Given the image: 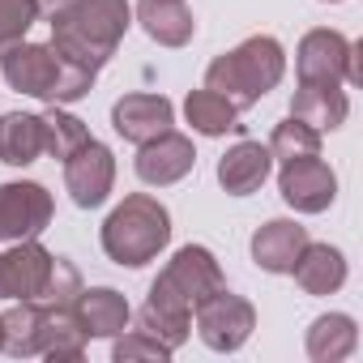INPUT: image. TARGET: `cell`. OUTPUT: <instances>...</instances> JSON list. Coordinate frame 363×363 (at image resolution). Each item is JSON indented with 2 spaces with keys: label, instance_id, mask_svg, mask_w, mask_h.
Here are the masks:
<instances>
[{
  "label": "cell",
  "instance_id": "52a82bcc",
  "mask_svg": "<svg viewBox=\"0 0 363 363\" xmlns=\"http://www.w3.org/2000/svg\"><path fill=\"white\" fill-rule=\"evenodd\" d=\"M193 312H197V337L210 350H218V354L240 350L252 337V329H257V308L244 295H231L227 286L214 291V295H206Z\"/></svg>",
  "mask_w": 363,
  "mask_h": 363
},
{
  "label": "cell",
  "instance_id": "8992f818",
  "mask_svg": "<svg viewBox=\"0 0 363 363\" xmlns=\"http://www.w3.org/2000/svg\"><path fill=\"white\" fill-rule=\"evenodd\" d=\"M0 73H5L9 90L43 99V103H56L60 86H65V60L52 43H26V39L13 43L0 56Z\"/></svg>",
  "mask_w": 363,
  "mask_h": 363
},
{
  "label": "cell",
  "instance_id": "ac0fdd59",
  "mask_svg": "<svg viewBox=\"0 0 363 363\" xmlns=\"http://www.w3.org/2000/svg\"><path fill=\"white\" fill-rule=\"evenodd\" d=\"M137 22L141 30L158 43V48H184L193 43L197 35V22H193V9L184 0H137Z\"/></svg>",
  "mask_w": 363,
  "mask_h": 363
},
{
  "label": "cell",
  "instance_id": "5bb4252c",
  "mask_svg": "<svg viewBox=\"0 0 363 363\" xmlns=\"http://www.w3.org/2000/svg\"><path fill=\"white\" fill-rule=\"evenodd\" d=\"M308 240H312L308 227H299L295 218H269L252 235V261L265 274H291V265L299 261V252H303Z\"/></svg>",
  "mask_w": 363,
  "mask_h": 363
},
{
  "label": "cell",
  "instance_id": "e0dca14e",
  "mask_svg": "<svg viewBox=\"0 0 363 363\" xmlns=\"http://www.w3.org/2000/svg\"><path fill=\"white\" fill-rule=\"evenodd\" d=\"M291 116L303 120L316 133H333L346 124L350 116V99L342 86H325V82H299L295 99H291Z\"/></svg>",
  "mask_w": 363,
  "mask_h": 363
},
{
  "label": "cell",
  "instance_id": "3957f363",
  "mask_svg": "<svg viewBox=\"0 0 363 363\" xmlns=\"http://www.w3.org/2000/svg\"><path fill=\"white\" fill-rule=\"evenodd\" d=\"M286 73V52L274 35H252L240 48L223 52L218 60H210L206 69V86L218 90L223 99L235 103V111L257 107Z\"/></svg>",
  "mask_w": 363,
  "mask_h": 363
},
{
  "label": "cell",
  "instance_id": "6da1fadb",
  "mask_svg": "<svg viewBox=\"0 0 363 363\" xmlns=\"http://www.w3.org/2000/svg\"><path fill=\"white\" fill-rule=\"evenodd\" d=\"M223 286L227 278H223L218 257L206 244H184L167 261V269L154 278L145 308L137 312V329L158 337L167 350H179L193 333V308Z\"/></svg>",
  "mask_w": 363,
  "mask_h": 363
},
{
  "label": "cell",
  "instance_id": "44dd1931",
  "mask_svg": "<svg viewBox=\"0 0 363 363\" xmlns=\"http://www.w3.org/2000/svg\"><path fill=\"white\" fill-rule=\"evenodd\" d=\"M43 154V116L35 111H5L0 116V162L30 167Z\"/></svg>",
  "mask_w": 363,
  "mask_h": 363
},
{
  "label": "cell",
  "instance_id": "603a6c76",
  "mask_svg": "<svg viewBox=\"0 0 363 363\" xmlns=\"http://www.w3.org/2000/svg\"><path fill=\"white\" fill-rule=\"evenodd\" d=\"M39 325H43V303L18 299L9 312H0V350L13 359L39 354Z\"/></svg>",
  "mask_w": 363,
  "mask_h": 363
},
{
  "label": "cell",
  "instance_id": "4dcf8cb0",
  "mask_svg": "<svg viewBox=\"0 0 363 363\" xmlns=\"http://www.w3.org/2000/svg\"><path fill=\"white\" fill-rule=\"evenodd\" d=\"M325 5H342V0H325Z\"/></svg>",
  "mask_w": 363,
  "mask_h": 363
},
{
  "label": "cell",
  "instance_id": "f546056e",
  "mask_svg": "<svg viewBox=\"0 0 363 363\" xmlns=\"http://www.w3.org/2000/svg\"><path fill=\"white\" fill-rule=\"evenodd\" d=\"M56 5H65V0H39V9H43V13H52Z\"/></svg>",
  "mask_w": 363,
  "mask_h": 363
},
{
  "label": "cell",
  "instance_id": "8fae6325",
  "mask_svg": "<svg viewBox=\"0 0 363 363\" xmlns=\"http://www.w3.org/2000/svg\"><path fill=\"white\" fill-rule=\"evenodd\" d=\"M133 167H137V179H141V184H150V189H171V184H179V179L197 167L193 137L167 128V133H158L154 141L137 145V162H133Z\"/></svg>",
  "mask_w": 363,
  "mask_h": 363
},
{
  "label": "cell",
  "instance_id": "5b68a950",
  "mask_svg": "<svg viewBox=\"0 0 363 363\" xmlns=\"http://www.w3.org/2000/svg\"><path fill=\"white\" fill-rule=\"evenodd\" d=\"M359 56L363 48L350 43L346 35L320 26V30H308L299 39V52H295V69H299V82H325V86H359L363 82V69H359Z\"/></svg>",
  "mask_w": 363,
  "mask_h": 363
},
{
  "label": "cell",
  "instance_id": "9c48e42d",
  "mask_svg": "<svg viewBox=\"0 0 363 363\" xmlns=\"http://www.w3.org/2000/svg\"><path fill=\"white\" fill-rule=\"evenodd\" d=\"M278 193L295 214H325L337 197V175L320 154L295 158V162H282L278 171Z\"/></svg>",
  "mask_w": 363,
  "mask_h": 363
},
{
  "label": "cell",
  "instance_id": "277c9868",
  "mask_svg": "<svg viewBox=\"0 0 363 363\" xmlns=\"http://www.w3.org/2000/svg\"><path fill=\"white\" fill-rule=\"evenodd\" d=\"M99 244H103L107 261H116L124 269H141V265L158 261V252L171 244V214L158 197L133 193L107 214Z\"/></svg>",
  "mask_w": 363,
  "mask_h": 363
},
{
  "label": "cell",
  "instance_id": "d4e9b609",
  "mask_svg": "<svg viewBox=\"0 0 363 363\" xmlns=\"http://www.w3.org/2000/svg\"><path fill=\"white\" fill-rule=\"evenodd\" d=\"M90 141V128L73 116V111H65L60 103H52L48 111H43V154H52V158H69L73 150H82Z\"/></svg>",
  "mask_w": 363,
  "mask_h": 363
},
{
  "label": "cell",
  "instance_id": "cb8c5ba5",
  "mask_svg": "<svg viewBox=\"0 0 363 363\" xmlns=\"http://www.w3.org/2000/svg\"><path fill=\"white\" fill-rule=\"evenodd\" d=\"M184 120H189V124H193V133H201V137H223V133L240 128V124H235V120H240L235 103H231V99H223V94H218V90H210V86L193 90V94L184 99Z\"/></svg>",
  "mask_w": 363,
  "mask_h": 363
},
{
  "label": "cell",
  "instance_id": "f1b7e54d",
  "mask_svg": "<svg viewBox=\"0 0 363 363\" xmlns=\"http://www.w3.org/2000/svg\"><path fill=\"white\" fill-rule=\"evenodd\" d=\"M77 295H82V274H77V265L65 261V257H56L52 278H48L39 303H77Z\"/></svg>",
  "mask_w": 363,
  "mask_h": 363
},
{
  "label": "cell",
  "instance_id": "9a60e30c",
  "mask_svg": "<svg viewBox=\"0 0 363 363\" xmlns=\"http://www.w3.org/2000/svg\"><path fill=\"white\" fill-rule=\"evenodd\" d=\"M90 333L82 329V316L73 303H43V325H39V354L56 363H77L86 354Z\"/></svg>",
  "mask_w": 363,
  "mask_h": 363
},
{
  "label": "cell",
  "instance_id": "ffe728a7",
  "mask_svg": "<svg viewBox=\"0 0 363 363\" xmlns=\"http://www.w3.org/2000/svg\"><path fill=\"white\" fill-rule=\"evenodd\" d=\"M291 274H295V282L308 291V295H333V291H342V282H346V257H342V248H333V244H303V252H299V261L291 265Z\"/></svg>",
  "mask_w": 363,
  "mask_h": 363
},
{
  "label": "cell",
  "instance_id": "4316f807",
  "mask_svg": "<svg viewBox=\"0 0 363 363\" xmlns=\"http://www.w3.org/2000/svg\"><path fill=\"white\" fill-rule=\"evenodd\" d=\"M39 13H43L39 0H0V56L26 39V30L39 22Z\"/></svg>",
  "mask_w": 363,
  "mask_h": 363
},
{
  "label": "cell",
  "instance_id": "7c38bea8",
  "mask_svg": "<svg viewBox=\"0 0 363 363\" xmlns=\"http://www.w3.org/2000/svg\"><path fill=\"white\" fill-rule=\"evenodd\" d=\"M52 265L56 257L39 240H18L0 252V299H39L52 278Z\"/></svg>",
  "mask_w": 363,
  "mask_h": 363
},
{
  "label": "cell",
  "instance_id": "7402d4cb",
  "mask_svg": "<svg viewBox=\"0 0 363 363\" xmlns=\"http://www.w3.org/2000/svg\"><path fill=\"white\" fill-rule=\"evenodd\" d=\"M303 346H308V359H316V363H337V359H346V354L359 346V325H354V316H346V312H325V316H316V320L308 325Z\"/></svg>",
  "mask_w": 363,
  "mask_h": 363
},
{
  "label": "cell",
  "instance_id": "30bf717a",
  "mask_svg": "<svg viewBox=\"0 0 363 363\" xmlns=\"http://www.w3.org/2000/svg\"><path fill=\"white\" fill-rule=\"evenodd\" d=\"M111 184H116V154L103 141L90 137L82 150H73L65 158V189H69L73 206L99 210L111 197Z\"/></svg>",
  "mask_w": 363,
  "mask_h": 363
},
{
  "label": "cell",
  "instance_id": "ba28073f",
  "mask_svg": "<svg viewBox=\"0 0 363 363\" xmlns=\"http://www.w3.org/2000/svg\"><path fill=\"white\" fill-rule=\"evenodd\" d=\"M52 193L39 179H9L0 184V244L18 240H39L52 227Z\"/></svg>",
  "mask_w": 363,
  "mask_h": 363
},
{
  "label": "cell",
  "instance_id": "7a4b0ae2",
  "mask_svg": "<svg viewBox=\"0 0 363 363\" xmlns=\"http://www.w3.org/2000/svg\"><path fill=\"white\" fill-rule=\"evenodd\" d=\"M48 18H52V48L69 65L99 77L133 26V5L128 0H65Z\"/></svg>",
  "mask_w": 363,
  "mask_h": 363
},
{
  "label": "cell",
  "instance_id": "4fadbf2b",
  "mask_svg": "<svg viewBox=\"0 0 363 363\" xmlns=\"http://www.w3.org/2000/svg\"><path fill=\"white\" fill-rule=\"evenodd\" d=\"M175 124V103L167 94H124L111 107V128L128 145H145Z\"/></svg>",
  "mask_w": 363,
  "mask_h": 363
},
{
  "label": "cell",
  "instance_id": "d6986e66",
  "mask_svg": "<svg viewBox=\"0 0 363 363\" xmlns=\"http://www.w3.org/2000/svg\"><path fill=\"white\" fill-rule=\"evenodd\" d=\"M73 308H77L82 329L90 337H116L133 320V308H128V299L116 286H82V295H77Z\"/></svg>",
  "mask_w": 363,
  "mask_h": 363
},
{
  "label": "cell",
  "instance_id": "2e32d148",
  "mask_svg": "<svg viewBox=\"0 0 363 363\" xmlns=\"http://www.w3.org/2000/svg\"><path fill=\"white\" fill-rule=\"evenodd\" d=\"M274 171V158L261 141H235L223 158H218V184L231 197H252Z\"/></svg>",
  "mask_w": 363,
  "mask_h": 363
},
{
  "label": "cell",
  "instance_id": "83f0119b",
  "mask_svg": "<svg viewBox=\"0 0 363 363\" xmlns=\"http://www.w3.org/2000/svg\"><path fill=\"white\" fill-rule=\"evenodd\" d=\"M175 350H167L158 337H150V333H141V329H133V333H116V342H111V359L116 363H133V359H171Z\"/></svg>",
  "mask_w": 363,
  "mask_h": 363
},
{
  "label": "cell",
  "instance_id": "484cf974",
  "mask_svg": "<svg viewBox=\"0 0 363 363\" xmlns=\"http://www.w3.org/2000/svg\"><path fill=\"white\" fill-rule=\"evenodd\" d=\"M265 150H269V158H274V162H295V158H312V154H320V133H316V128H308L303 120L286 116L282 124H274V133H269Z\"/></svg>",
  "mask_w": 363,
  "mask_h": 363
}]
</instances>
